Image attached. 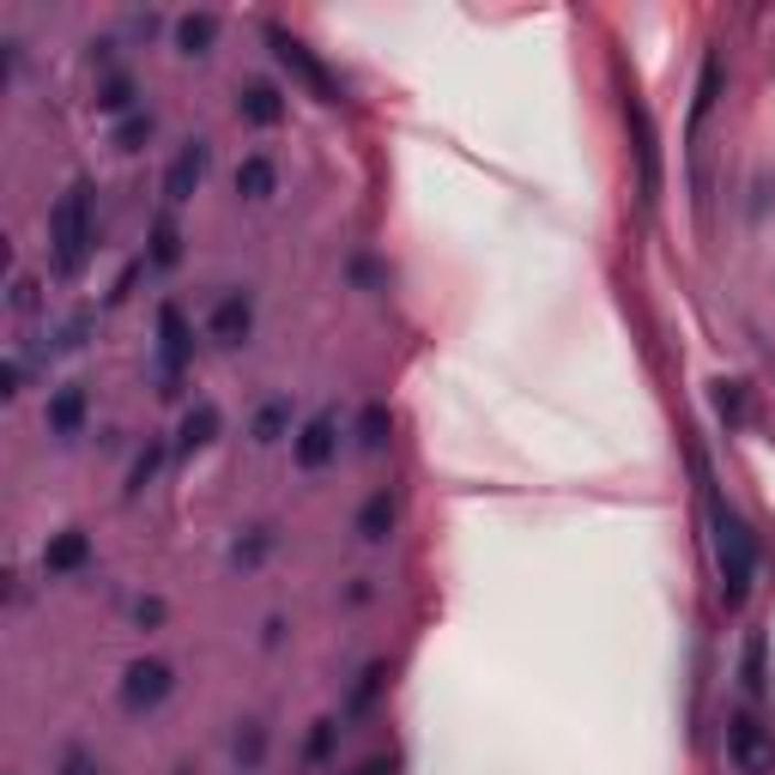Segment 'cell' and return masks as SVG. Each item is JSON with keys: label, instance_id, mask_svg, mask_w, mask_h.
I'll return each mask as SVG.
<instances>
[{"label": "cell", "instance_id": "cell-1", "mask_svg": "<svg viewBox=\"0 0 775 775\" xmlns=\"http://www.w3.org/2000/svg\"><path fill=\"white\" fill-rule=\"evenodd\" d=\"M709 527H714V564H721V593L727 605H745L751 593V569H757V545H751L745 521L709 491Z\"/></svg>", "mask_w": 775, "mask_h": 775}, {"label": "cell", "instance_id": "cell-2", "mask_svg": "<svg viewBox=\"0 0 775 775\" xmlns=\"http://www.w3.org/2000/svg\"><path fill=\"white\" fill-rule=\"evenodd\" d=\"M48 230H55V266L73 279L85 266V242H91V188H85V182H73V188L61 194Z\"/></svg>", "mask_w": 775, "mask_h": 775}, {"label": "cell", "instance_id": "cell-3", "mask_svg": "<svg viewBox=\"0 0 775 775\" xmlns=\"http://www.w3.org/2000/svg\"><path fill=\"white\" fill-rule=\"evenodd\" d=\"M727 751H733V763L745 775H763L775 763V745H769V733H763L757 721H751V714H733V721H727Z\"/></svg>", "mask_w": 775, "mask_h": 775}, {"label": "cell", "instance_id": "cell-4", "mask_svg": "<svg viewBox=\"0 0 775 775\" xmlns=\"http://www.w3.org/2000/svg\"><path fill=\"white\" fill-rule=\"evenodd\" d=\"M164 690H170V666L140 661V666H128V685H121V702H128V709H152V702H164Z\"/></svg>", "mask_w": 775, "mask_h": 775}, {"label": "cell", "instance_id": "cell-5", "mask_svg": "<svg viewBox=\"0 0 775 775\" xmlns=\"http://www.w3.org/2000/svg\"><path fill=\"white\" fill-rule=\"evenodd\" d=\"M327 455H334V412H321V418L303 430V443H297V460H303V467H321Z\"/></svg>", "mask_w": 775, "mask_h": 775}, {"label": "cell", "instance_id": "cell-6", "mask_svg": "<svg viewBox=\"0 0 775 775\" xmlns=\"http://www.w3.org/2000/svg\"><path fill=\"white\" fill-rule=\"evenodd\" d=\"M212 334L225 339V346H230V339H242V334H249V297H242V291H230V297L218 303V315H212Z\"/></svg>", "mask_w": 775, "mask_h": 775}, {"label": "cell", "instance_id": "cell-7", "mask_svg": "<svg viewBox=\"0 0 775 775\" xmlns=\"http://www.w3.org/2000/svg\"><path fill=\"white\" fill-rule=\"evenodd\" d=\"M763 654H769V642H763V630H751L745 636V654H739V678H745V690L751 697H763V685H769V678H763Z\"/></svg>", "mask_w": 775, "mask_h": 775}, {"label": "cell", "instance_id": "cell-8", "mask_svg": "<svg viewBox=\"0 0 775 775\" xmlns=\"http://www.w3.org/2000/svg\"><path fill=\"white\" fill-rule=\"evenodd\" d=\"M79 412H85V394H79V388H61V394L48 400V430L73 436V430H79Z\"/></svg>", "mask_w": 775, "mask_h": 775}, {"label": "cell", "instance_id": "cell-9", "mask_svg": "<svg viewBox=\"0 0 775 775\" xmlns=\"http://www.w3.org/2000/svg\"><path fill=\"white\" fill-rule=\"evenodd\" d=\"M206 170V145H188V152L176 157V170H170V200H188V188L200 182Z\"/></svg>", "mask_w": 775, "mask_h": 775}, {"label": "cell", "instance_id": "cell-10", "mask_svg": "<svg viewBox=\"0 0 775 775\" xmlns=\"http://www.w3.org/2000/svg\"><path fill=\"white\" fill-rule=\"evenodd\" d=\"M157 334H164V370L176 375V363L188 358V327H182L176 309H164V315H157Z\"/></svg>", "mask_w": 775, "mask_h": 775}, {"label": "cell", "instance_id": "cell-11", "mask_svg": "<svg viewBox=\"0 0 775 775\" xmlns=\"http://www.w3.org/2000/svg\"><path fill=\"white\" fill-rule=\"evenodd\" d=\"M237 188L249 194V200H261V194L273 188V164H266V157H249V164L237 170Z\"/></svg>", "mask_w": 775, "mask_h": 775}, {"label": "cell", "instance_id": "cell-12", "mask_svg": "<svg viewBox=\"0 0 775 775\" xmlns=\"http://www.w3.org/2000/svg\"><path fill=\"white\" fill-rule=\"evenodd\" d=\"M79 557H85V539H79V533H67V539H61L55 552L43 557V564H48V569H73V564H79Z\"/></svg>", "mask_w": 775, "mask_h": 775}, {"label": "cell", "instance_id": "cell-13", "mask_svg": "<svg viewBox=\"0 0 775 775\" xmlns=\"http://www.w3.org/2000/svg\"><path fill=\"white\" fill-rule=\"evenodd\" d=\"M212 424H218V418H212V412H206V406H200V412H194V418H188V424H182V448H200V443H206V436H212Z\"/></svg>", "mask_w": 775, "mask_h": 775}, {"label": "cell", "instance_id": "cell-14", "mask_svg": "<svg viewBox=\"0 0 775 775\" xmlns=\"http://www.w3.org/2000/svg\"><path fill=\"white\" fill-rule=\"evenodd\" d=\"M388 515H394V509H388V496H375L370 509H363V539H382V527H388Z\"/></svg>", "mask_w": 775, "mask_h": 775}, {"label": "cell", "instance_id": "cell-15", "mask_svg": "<svg viewBox=\"0 0 775 775\" xmlns=\"http://www.w3.org/2000/svg\"><path fill=\"white\" fill-rule=\"evenodd\" d=\"M279 424H285V406H266L254 418V443H279Z\"/></svg>", "mask_w": 775, "mask_h": 775}, {"label": "cell", "instance_id": "cell-16", "mask_svg": "<svg viewBox=\"0 0 775 775\" xmlns=\"http://www.w3.org/2000/svg\"><path fill=\"white\" fill-rule=\"evenodd\" d=\"M261 745H266V739H261V727H249V733H237V757H261Z\"/></svg>", "mask_w": 775, "mask_h": 775}, {"label": "cell", "instance_id": "cell-17", "mask_svg": "<svg viewBox=\"0 0 775 775\" xmlns=\"http://www.w3.org/2000/svg\"><path fill=\"white\" fill-rule=\"evenodd\" d=\"M67 775H91V769H79V763H73V769H67Z\"/></svg>", "mask_w": 775, "mask_h": 775}]
</instances>
